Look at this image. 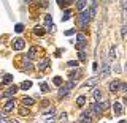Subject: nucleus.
Segmentation results:
<instances>
[{
  "label": "nucleus",
  "mask_w": 127,
  "mask_h": 123,
  "mask_svg": "<svg viewBox=\"0 0 127 123\" xmlns=\"http://www.w3.org/2000/svg\"><path fill=\"white\" fill-rule=\"evenodd\" d=\"M59 120H67V114H65V112H62L61 115H59Z\"/></svg>",
  "instance_id": "39"
},
{
  "label": "nucleus",
  "mask_w": 127,
  "mask_h": 123,
  "mask_svg": "<svg viewBox=\"0 0 127 123\" xmlns=\"http://www.w3.org/2000/svg\"><path fill=\"white\" fill-rule=\"evenodd\" d=\"M124 104H126V106H127V96H126V98H124Z\"/></svg>",
  "instance_id": "43"
},
{
  "label": "nucleus",
  "mask_w": 127,
  "mask_h": 123,
  "mask_svg": "<svg viewBox=\"0 0 127 123\" xmlns=\"http://www.w3.org/2000/svg\"><path fill=\"white\" fill-rule=\"evenodd\" d=\"M83 39H86V35L84 33H76V41H83Z\"/></svg>",
  "instance_id": "34"
},
{
  "label": "nucleus",
  "mask_w": 127,
  "mask_h": 123,
  "mask_svg": "<svg viewBox=\"0 0 127 123\" xmlns=\"http://www.w3.org/2000/svg\"><path fill=\"white\" fill-rule=\"evenodd\" d=\"M75 32H76L75 29H71V30H67V32H65V35H67V36H71V35H73Z\"/></svg>",
  "instance_id": "38"
},
{
  "label": "nucleus",
  "mask_w": 127,
  "mask_h": 123,
  "mask_svg": "<svg viewBox=\"0 0 127 123\" xmlns=\"http://www.w3.org/2000/svg\"><path fill=\"white\" fill-rule=\"evenodd\" d=\"M110 76V63L106 60L102 62V77H108Z\"/></svg>",
  "instance_id": "5"
},
{
  "label": "nucleus",
  "mask_w": 127,
  "mask_h": 123,
  "mask_svg": "<svg viewBox=\"0 0 127 123\" xmlns=\"http://www.w3.org/2000/svg\"><path fill=\"white\" fill-rule=\"evenodd\" d=\"M70 79H71V81L76 79V73H75V71H71V73H70Z\"/></svg>",
  "instance_id": "40"
},
{
  "label": "nucleus",
  "mask_w": 127,
  "mask_h": 123,
  "mask_svg": "<svg viewBox=\"0 0 127 123\" xmlns=\"http://www.w3.org/2000/svg\"><path fill=\"white\" fill-rule=\"evenodd\" d=\"M57 2H59V5H62V3H64V0H57Z\"/></svg>",
  "instance_id": "44"
},
{
  "label": "nucleus",
  "mask_w": 127,
  "mask_h": 123,
  "mask_svg": "<svg viewBox=\"0 0 127 123\" xmlns=\"http://www.w3.org/2000/svg\"><path fill=\"white\" fill-rule=\"evenodd\" d=\"M19 114H21L22 117L29 115V109H26V106H24V107H21V109H19Z\"/></svg>",
  "instance_id": "27"
},
{
  "label": "nucleus",
  "mask_w": 127,
  "mask_h": 123,
  "mask_svg": "<svg viewBox=\"0 0 127 123\" xmlns=\"http://www.w3.org/2000/svg\"><path fill=\"white\" fill-rule=\"evenodd\" d=\"M70 14H71V11L70 10H65V11H64V16H62V21H68Z\"/></svg>",
  "instance_id": "21"
},
{
  "label": "nucleus",
  "mask_w": 127,
  "mask_h": 123,
  "mask_svg": "<svg viewBox=\"0 0 127 123\" xmlns=\"http://www.w3.org/2000/svg\"><path fill=\"white\" fill-rule=\"evenodd\" d=\"M53 84L57 85V87H61V85H62V77H54V79H53Z\"/></svg>",
  "instance_id": "25"
},
{
  "label": "nucleus",
  "mask_w": 127,
  "mask_h": 123,
  "mask_svg": "<svg viewBox=\"0 0 127 123\" xmlns=\"http://www.w3.org/2000/svg\"><path fill=\"white\" fill-rule=\"evenodd\" d=\"M0 123H10V120H8L6 115H5V110H3V112L0 114Z\"/></svg>",
  "instance_id": "22"
},
{
  "label": "nucleus",
  "mask_w": 127,
  "mask_h": 123,
  "mask_svg": "<svg viewBox=\"0 0 127 123\" xmlns=\"http://www.w3.org/2000/svg\"><path fill=\"white\" fill-rule=\"evenodd\" d=\"M119 92H124V93H127V84H124V82H121V87H119Z\"/></svg>",
  "instance_id": "32"
},
{
  "label": "nucleus",
  "mask_w": 127,
  "mask_h": 123,
  "mask_svg": "<svg viewBox=\"0 0 127 123\" xmlns=\"http://www.w3.org/2000/svg\"><path fill=\"white\" fill-rule=\"evenodd\" d=\"M75 3H76V8H78L79 11H83V10L86 8V5H87V2H86V0H76Z\"/></svg>",
  "instance_id": "12"
},
{
  "label": "nucleus",
  "mask_w": 127,
  "mask_h": 123,
  "mask_svg": "<svg viewBox=\"0 0 127 123\" xmlns=\"http://www.w3.org/2000/svg\"><path fill=\"white\" fill-rule=\"evenodd\" d=\"M48 66H49V58H43V60H40V62H38L37 68H38V71H45Z\"/></svg>",
  "instance_id": "7"
},
{
  "label": "nucleus",
  "mask_w": 127,
  "mask_h": 123,
  "mask_svg": "<svg viewBox=\"0 0 127 123\" xmlns=\"http://www.w3.org/2000/svg\"><path fill=\"white\" fill-rule=\"evenodd\" d=\"M113 110H114L116 115H121V114H122V106H121V103H119V101H114L113 103Z\"/></svg>",
  "instance_id": "8"
},
{
  "label": "nucleus",
  "mask_w": 127,
  "mask_h": 123,
  "mask_svg": "<svg viewBox=\"0 0 127 123\" xmlns=\"http://www.w3.org/2000/svg\"><path fill=\"white\" fill-rule=\"evenodd\" d=\"M16 92H18V87H16V85H11V87H10V88H8V90H6V92H5V93H3V96H6V98H10V96H13V95H14Z\"/></svg>",
  "instance_id": "11"
},
{
  "label": "nucleus",
  "mask_w": 127,
  "mask_h": 123,
  "mask_svg": "<svg viewBox=\"0 0 127 123\" xmlns=\"http://www.w3.org/2000/svg\"><path fill=\"white\" fill-rule=\"evenodd\" d=\"M40 88H41V92H49V90H48V88H49V87H48V84H46V82H41V85H40Z\"/></svg>",
  "instance_id": "31"
},
{
  "label": "nucleus",
  "mask_w": 127,
  "mask_h": 123,
  "mask_svg": "<svg viewBox=\"0 0 127 123\" xmlns=\"http://www.w3.org/2000/svg\"><path fill=\"white\" fill-rule=\"evenodd\" d=\"M14 106H16L14 100H8L5 104H3V110H5V112H11V110L14 109Z\"/></svg>",
  "instance_id": "6"
},
{
  "label": "nucleus",
  "mask_w": 127,
  "mask_h": 123,
  "mask_svg": "<svg viewBox=\"0 0 127 123\" xmlns=\"http://www.w3.org/2000/svg\"><path fill=\"white\" fill-rule=\"evenodd\" d=\"M119 87H121V81H118V79H114V81H111L108 84V90L110 92H119Z\"/></svg>",
  "instance_id": "4"
},
{
  "label": "nucleus",
  "mask_w": 127,
  "mask_h": 123,
  "mask_svg": "<svg viewBox=\"0 0 127 123\" xmlns=\"http://www.w3.org/2000/svg\"><path fill=\"white\" fill-rule=\"evenodd\" d=\"M102 104H100V101H97V103H92L91 104V112H92V115H100L102 114Z\"/></svg>",
  "instance_id": "2"
},
{
  "label": "nucleus",
  "mask_w": 127,
  "mask_h": 123,
  "mask_svg": "<svg viewBox=\"0 0 127 123\" xmlns=\"http://www.w3.org/2000/svg\"><path fill=\"white\" fill-rule=\"evenodd\" d=\"M0 96H2V93H0Z\"/></svg>",
  "instance_id": "47"
},
{
  "label": "nucleus",
  "mask_w": 127,
  "mask_h": 123,
  "mask_svg": "<svg viewBox=\"0 0 127 123\" xmlns=\"http://www.w3.org/2000/svg\"><path fill=\"white\" fill-rule=\"evenodd\" d=\"M21 103H22V106H33L35 104V101H33V98H30V96H24L22 100H21Z\"/></svg>",
  "instance_id": "9"
},
{
  "label": "nucleus",
  "mask_w": 127,
  "mask_h": 123,
  "mask_svg": "<svg viewBox=\"0 0 127 123\" xmlns=\"http://www.w3.org/2000/svg\"><path fill=\"white\" fill-rule=\"evenodd\" d=\"M32 68H33V65H32V62L27 58V60H24V70L26 71H30Z\"/></svg>",
  "instance_id": "19"
},
{
  "label": "nucleus",
  "mask_w": 127,
  "mask_h": 123,
  "mask_svg": "<svg viewBox=\"0 0 127 123\" xmlns=\"http://www.w3.org/2000/svg\"><path fill=\"white\" fill-rule=\"evenodd\" d=\"M65 85H67V87H68V88H73V87H75V85H76V82H75V81H71V79H70V81H68V82H67V84H65Z\"/></svg>",
  "instance_id": "35"
},
{
  "label": "nucleus",
  "mask_w": 127,
  "mask_h": 123,
  "mask_svg": "<svg viewBox=\"0 0 127 123\" xmlns=\"http://www.w3.org/2000/svg\"><path fill=\"white\" fill-rule=\"evenodd\" d=\"M108 55H110V60H111V62L116 58V46H111V47H110V54H108Z\"/></svg>",
  "instance_id": "15"
},
{
  "label": "nucleus",
  "mask_w": 127,
  "mask_h": 123,
  "mask_svg": "<svg viewBox=\"0 0 127 123\" xmlns=\"http://www.w3.org/2000/svg\"><path fill=\"white\" fill-rule=\"evenodd\" d=\"M13 81V76L11 74H5V77H3V84H8V82Z\"/></svg>",
  "instance_id": "29"
},
{
  "label": "nucleus",
  "mask_w": 127,
  "mask_h": 123,
  "mask_svg": "<svg viewBox=\"0 0 127 123\" xmlns=\"http://www.w3.org/2000/svg\"><path fill=\"white\" fill-rule=\"evenodd\" d=\"M92 95H94L95 101H102V90H100V88H94Z\"/></svg>",
  "instance_id": "13"
},
{
  "label": "nucleus",
  "mask_w": 127,
  "mask_h": 123,
  "mask_svg": "<svg viewBox=\"0 0 127 123\" xmlns=\"http://www.w3.org/2000/svg\"><path fill=\"white\" fill-rule=\"evenodd\" d=\"M84 103H86V98H84V96H78L76 104L79 106V107H83V106H84Z\"/></svg>",
  "instance_id": "20"
},
{
  "label": "nucleus",
  "mask_w": 127,
  "mask_h": 123,
  "mask_svg": "<svg viewBox=\"0 0 127 123\" xmlns=\"http://www.w3.org/2000/svg\"><path fill=\"white\" fill-rule=\"evenodd\" d=\"M46 123H54V118L53 117H46Z\"/></svg>",
  "instance_id": "41"
},
{
  "label": "nucleus",
  "mask_w": 127,
  "mask_h": 123,
  "mask_svg": "<svg viewBox=\"0 0 127 123\" xmlns=\"http://www.w3.org/2000/svg\"><path fill=\"white\" fill-rule=\"evenodd\" d=\"M32 2V0H26V3H30Z\"/></svg>",
  "instance_id": "46"
},
{
  "label": "nucleus",
  "mask_w": 127,
  "mask_h": 123,
  "mask_svg": "<svg viewBox=\"0 0 127 123\" xmlns=\"http://www.w3.org/2000/svg\"><path fill=\"white\" fill-rule=\"evenodd\" d=\"M67 65H68L70 68H75V66H78V65H79V62H78V60H70L68 63H67Z\"/></svg>",
  "instance_id": "30"
},
{
  "label": "nucleus",
  "mask_w": 127,
  "mask_h": 123,
  "mask_svg": "<svg viewBox=\"0 0 127 123\" xmlns=\"http://www.w3.org/2000/svg\"><path fill=\"white\" fill-rule=\"evenodd\" d=\"M68 87L67 85H62L61 88H59V96H67V95H68Z\"/></svg>",
  "instance_id": "14"
},
{
  "label": "nucleus",
  "mask_w": 127,
  "mask_h": 123,
  "mask_svg": "<svg viewBox=\"0 0 127 123\" xmlns=\"http://www.w3.org/2000/svg\"><path fill=\"white\" fill-rule=\"evenodd\" d=\"M121 35H122V38H126V35H127V24H122V27H121Z\"/></svg>",
  "instance_id": "26"
},
{
  "label": "nucleus",
  "mask_w": 127,
  "mask_h": 123,
  "mask_svg": "<svg viewBox=\"0 0 127 123\" xmlns=\"http://www.w3.org/2000/svg\"><path fill=\"white\" fill-rule=\"evenodd\" d=\"M100 104H102V109H108L110 107V101H100Z\"/></svg>",
  "instance_id": "36"
},
{
  "label": "nucleus",
  "mask_w": 127,
  "mask_h": 123,
  "mask_svg": "<svg viewBox=\"0 0 127 123\" xmlns=\"http://www.w3.org/2000/svg\"><path fill=\"white\" fill-rule=\"evenodd\" d=\"M24 47H26V41H24L22 38H16L13 41V49L14 51H22Z\"/></svg>",
  "instance_id": "3"
},
{
  "label": "nucleus",
  "mask_w": 127,
  "mask_h": 123,
  "mask_svg": "<svg viewBox=\"0 0 127 123\" xmlns=\"http://www.w3.org/2000/svg\"><path fill=\"white\" fill-rule=\"evenodd\" d=\"M54 112H56V109H54V107H51V109L46 112V117H53V115H54Z\"/></svg>",
  "instance_id": "37"
},
{
  "label": "nucleus",
  "mask_w": 127,
  "mask_h": 123,
  "mask_svg": "<svg viewBox=\"0 0 127 123\" xmlns=\"http://www.w3.org/2000/svg\"><path fill=\"white\" fill-rule=\"evenodd\" d=\"M97 82H98V77H92V79H89V81H86L81 87H83V88H86V87H94Z\"/></svg>",
  "instance_id": "10"
},
{
  "label": "nucleus",
  "mask_w": 127,
  "mask_h": 123,
  "mask_svg": "<svg viewBox=\"0 0 127 123\" xmlns=\"http://www.w3.org/2000/svg\"><path fill=\"white\" fill-rule=\"evenodd\" d=\"M33 33H35V35H45V33H46V30L40 29V27L37 25V29H33Z\"/></svg>",
  "instance_id": "23"
},
{
  "label": "nucleus",
  "mask_w": 127,
  "mask_h": 123,
  "mask_svg": "<svg viewBox=\"0 0 127 123\" xmlns=\"http://www.w3.org/2000/svg\"><path fill=\"white\" fill-rule=\"evenodd\" d=\"M78 58H79L81 62L86 60V52H84V51H78Z\"/></svg>",
  "instance_id": "24"
},
{
  "label": "nucleus",
  "mask_w": 127,
  "mask_h": 123,
  "mask_svg": "<svg viewBox=\"0 0 127 123\" xmlns=\"http://www.w3.org/2000/svg\"><path fill=\"white\" fill-rule=\"evenodd\" d=\"M45 24L46 25H49V24H53V18H51V14H48L45 18Z\"/></svg>",
  "instance_id": "33"
},
{
  "label": "nucleus",
  "mask_w": 127,
  "mask_h": 123,
  "mask_svg": "<svg viewBox=\"0 0 127 123\" xmlns=\"http://www.w3.org/2000/svg\"><path fill=\"white\" fill-rule=\"evenodd\" d=\"M119 123H127V122H126V120H121V122H119Z\"/></svg>",
  "instance_id": "45"
},
{
  "label": "nucleus",
  "mask_w": 127,
  "mask_h": 123,
  "mask_svg": "<svg viewBox=\"0 0 127 123\" xmlns=\"http://www.w3.org/2000/svg\"><path fill=\"white\" fill-rule=\"evenodd\" d=\"M35 55H37V49H35V47H30L29 49V52H27V58H35Z\"/></svg>",
  "instance_id": "17"
},
{
  "label": "nucleus",
  "mask_w": 127,
  "mask_h": 123,
  "mask_svg": "<svg viewBox=\"0 0 127 123\" xmlns=\"http://www.w3.org/2000/svg\"><path fill=\"white\" fill-rule=\"evenodd\" d=\"M30 87H32V82H30V81H24L22 84L19 85V88H22V90H29Z\"/></svg>",
  "instance_id": "18"
},
{
  "label": "nucleus",
  "mask_w": 127,
  "mask_h": 123,
  "mask_svg": "<svg viewBox=\"0 0 127 123\" xmlns=\"http://www.w3.org/2000/svg\"><path fill=\"white\" fill-rule=\"evenodd\" d=\"M22 30H24V25H22V24H16V27H14V32H16V33H21Z\"/></svg>",
  "instance_id": "28"
},
{
  "label": "nucleus",
  "mask_w": 127,
  "mask_h": 123,
  "mask_svg": "<svg viewBox=\"0 0 127 123\" xmlns=\"http://www.w3.org/2000/svg\"><path fill=\"white\" fill-rule=\"evenodd\" d=\"M87 44V39H83V41H76V49L78 51H83Z\"/></svg>",
  "instance_id": "16"
},
{
  "label": "nucleus",
  "mask_w": 127,
  "mask_h": 123,
  "mask_svg": "<svg viewBox=\"0 0 127 123\" xmlns=\"http://www.w3.org/2000/svg\"><path fill=\"white\" fill-rule=\"evenodd\" d=\"M91 14H89V11H84L83 10L81 13H79V16H78V21H79V27L81 29H86L87 25H89V21H91Z\"/></svg>",
  "instance_id": "1"
},
{
  "label": "nucleus",
  "mask_w": 127,
  "mask_h": 123,
  "mask_svg": "<svg viewBox=\"0 0 127 123\" xmlns=\"http://www.w3.org/2000/svg\"><path fill=\"white\" fill-rule=\"evenodd\" d=\"M126 68H127V65H126Z\"/></svg>",
  "instance_id": "48"
},
{
  "label": "nucleus",
  "mask_w": 127,
  "mask_h": 123,
  "mask_svg": "<svg viewBox=\"0 0 127 123\" xmlns=\"http://www.w3.org/2000/svg\"><path fill=\"white\" fill-rule=\"evenodd\" d=\"M122 10H124V13L127 11V0H124V3H122Z\"/></svg>",
  "instance_id": "42"
}]
</instances>
